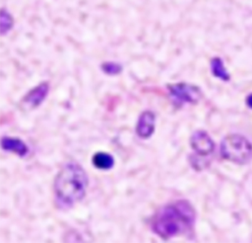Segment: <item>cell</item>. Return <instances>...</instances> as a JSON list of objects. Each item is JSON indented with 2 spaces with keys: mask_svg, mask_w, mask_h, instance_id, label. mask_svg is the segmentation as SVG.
<instances>
[{
  "mask_svg": "<svg viewBox=\"0 0 252 243\" xmlns=\"http://www.w3.org/2000/svg\"><path fill=\"white\" fill-rule=\"evenodd\" d=\"M190 146L194 153L190 155L189 162L194 170H203L210 164V157L215 151V142L209 133L203 129L195 130L190 137Z\"/></svg>",
  "mask_w": 252,
  "mask_h": 243,
  "instance_id": "3",
  "label": "cell"
},
{
  "mask_svg": "<svg viewBox=\"0 0 252 243\" xmlns=\"http://www.w3.org/2000/svg\"><path fill=\"white\" fill-rule=\"evenodd\" d=\"M211 71L213 75L219 79H221L222 81H228L229 80V74L226 71L223 62L220 58L215 57L211 61Z\"/></svg>",
  "mask_w": 252,
  "mask_h": 243,
  "instance_id": "10",
  "label": "cell"
},
{
  "mask_svg": "<svg viewBox=\"0 0 252 243\" xmlns=\"http://www.w3.org/2000/svg\"><path fill=\"white\" fill-rule=\"evenodd\" d=\"M49 92V84L43 81L31 89L21 100L19 106L22 111L29 112L39 107L46 99Z\"/></svg>",
  "mask_w": 252,
  "mask_h": 243,
  "instance_id": "6",
  "label": "cell"
},
{
  "mask_svg": "<svg viewBox=\"0 0 252 243\" xmlns=\"http://www.w3.org/2000/svg\"><path fill=\"white\" fill-rule=\"evenodd\" d=\"M246 103L248 105L249 108L252 109V94H250L248 97H247V100H246Z\"/></svg>",
  "mask_w": 252,
  "mask_h": 243,
  "instance_id": "12",
  "label": "cell"
},
{
  "mask_svg": "<svg viewBox=\"0 0 252 243\" xmlns=\"http://www.w3.org/2000/svg\"><path fill=\"white\" fill-rule=\"evenodd\" d=\"M101 71L110 76L119 75L123 71V67L121 64L116 62H104L101 64Z\"/></svg>",
  "mask_w": 252,
  "mask_h": 243,
  "instance_id": "11",
  "label": "cell"
},
{
  "mask_svg": "<svg viewBox=\"0 0 252 243\" xmlns=\"http://www.w3.org/2000/svg\"><path fill=\"white\" fill-rule=\"evenodd\" d=\"M220 155L230 162L246 164L252 159V143L240 134L226 135L220 143Z\"/></svg>",
  "mask_w": 252,
  "mask_h": 243,
  "instance_id": "4",
  "label": "cell"
},
{
  "mask_svg": "<svg viewBox=\"0 0 252 243\" xmlns=\"http://www.w3.org/2000/svg\"><path fill=\"white\" fill-rule=\"evenodd\" d=\"M196 222V211L186 200H177L160 207L153 216L151 228L162 240H169L191 232Z\"/></svg>",
  "mask_w": 252,
  "mask_h": 243,
  "instance_id": "1",
  "label": "cell"
},
{
  "mask_svg": "<svg viewBox=\"0 0 252 243\" xmlns=\"http://www.w3.org/2000/svg\"><path fill=\"white\" fill-rule=\"evenodd\" d=\"M88 174L76 161L66 162L54 179L53 193L55 203L59 208H70L81 202L87 194Z\"/></svg>",
  "mask_w": 252,
  "mask_h": 243,
  "instance_id": "2",
  "label": "cell"
},
{
  "mask_svg": "<svg viewBox=\"0 0 252 243\" xmlns=\"http://www.w3.org/2000/svg\"><path fill=\"white\" fill-rule=\"evenodd\" d=\"M156 114L153 111H144L140 114L135 131L136 134L142 139L150 138L156 129Z\"/></svg>",
  "mask_w": 252,
  "mask_h": 243,
  "instance_id": "7",
  "label": "cell"
},
{
  "mask_svg": "<svg viewBox=\"0 0 252 243\" xmlns=\"http://www.w3.org/2000/svg\"><path fill=\"white\" fill-rule=\"evenodd\" d=\"M92 164L97 170L107 171L114 167L115 159L112 154L105 151H97L92 156Z\"/></svg>",
  "mask_w": 252,
  "mask_h": 243,
  "instance_id": "9",
  "label": "cell"
},
{
  "mask_svg": "<svg viewBox=\"0 0 252 243\" xmlns=\"http://www.w3.org/2000/svg\"><path fill=\"white\" fill-rule=\"evenodd\" d=\"M167 90L170 100L176 106L197 104L202 97L201 89L198 86L186 82L168 84Z\"/></svg>",
  "mask_w": 252,
  "mask_h": 243,
  "instance_id": "5",
  "label": "cell"
},
{
  "mask_svg": "<svg viewBox=\"0 0 252 243\" xmlns=\"http://www.w3.org/2000/svg\"><path fill=\"white\" fill-rule=\"evenodd\" d=\"M1 148L6 152H13L20 157L27 156L30 151L25 141L14 136H3L1 138Z\"/></svg>",
  "mask_w": 252,
  "mask_h": 243,
  "instance_id": "8",
  "label": "cell"
}]
</instances>
